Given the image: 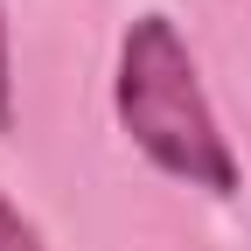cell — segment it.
<instances>
[{
    "label": "cell",
    "instance_id": "1",
    "mask_svg": "<svg viewBox=\"0 0 251 251\" xmlns=\"http://www.w3.org/2000/svg\"><path fill=\"white\" fill-rule=\"evenodd\" d=\"M112 119L133 140V153L153 175H168L175 188H196V196H216V202H230L244 188L237 147L209 105L202 63L175 14L147 7L126 21L119 63H112Z\"/></svg>",
    "mask_w": 251,
    "mask_h": 251
},
{
    "label": "cell",
    "instance_id": "2",
    "mask_svg": "<svg viewBox=\"0 0 251 251\" xmlns=\"http://www.w3.org/2000/svg\"><path fill=\"white\" fill-rule=\"evenodd\" d=\"M0 251H49V237L35 230V216H28L7 188H0Z\"/></svg>",
    "mask_w": 251,
    "mask_h": 251
},
{
    "label": "cell",
    "instance_id": "3",
    "mask_svg": "<svg viewBox=\"0 0 251 251\" xmlns=\"http://www.w3.org/2000/svg\"><path fill=\"white\" fill-rule=\"evenodd\" d=\"M0 133H14V42H7V0H0Z\"/></svg>",
    "mask_w": 251,
    "mask_h": 251
}]
</instances>
